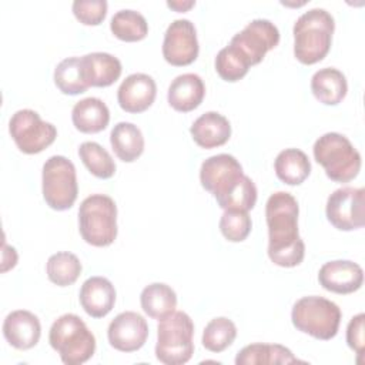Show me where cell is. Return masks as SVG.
<instances>
[{"label": "cell", "instance_id": "cell-1", "mask_svg": "<svg viewBox=\"0 0 365 365\" xmlns=\"http://www.w3.org/2000/svg\"><path fill=\"white\" fill-rule=\"evenodd\" d=\"M298 202L289 192L277 191L267 200L268 257L278 267H297L304 259L305 244L298 232Z\"/></svg>", "mask_w": 365, "mask_h": 365}, {"label": "cell", "instance_id": "cell-2", "mask_svg": "<svg viewBox=\"0 0 365 365\" xmlns=\"http://www.w3.org/2000/svg\"><path fill=\"white\" fill-rule=\"evenodd\" d=\"M335 21L325 9H311L302 13L292 29L294 56L302 64H315L329 51Z\"/></svg>", "mask_w": 365, "mask_h": 365}, {"label": "cell", "instance_id": "cell-3", "mask_svg": "<svg viewBox=\"0 0 365 365\" xmlns=\"http://www.w3.org/2000/svg\"><path fill=\"white\" fill-rule=\"evenodd\" d=\"M48 342L66 365L84 364L96 351L93 332L76 314H64L53 322Z\"/></svg>", "mask_w": 365, "mask_h": 365}, {"label": "cell", "instance_id": "cell-4", "mask_svg": "<svg viewBox=\"0 0 365 365\" xmlns=\"http://www.w3.org/2000/svg\"><path fill=\"white\" fill-rule=\"evenodd\" d=\"M314 158L335 182L354 180L361 170V154L352 143L339 133H325L314 144Z\"/></svg>", "mask_w": 365, "mask_h": 365}, {"label": "cell", "instance_id": "cell-5", "mask_svg": "<svg viewBox=\"0 0 365 365\" xmlns=\"http://www.w3.org/2000/svg\"><path fill=\"white\" fill-rule=\"evenodd\" d=\"M78 230L83 240L94 247H107L117 237V205L106 194H93L78 208Z\"/></svg>", "mask_w": 365, "mask_h": 365}, {"label": "cell", "instance_id": "cell-6", "mask_svg": "<svg viewBox=\"0 0 365 365\" xmlns=\"http://www.w3.org/2000/svg\"><path fill=\"white\" fill-rule=\"evenodd\" d=\"M194 324L188 314L174 311L157 328L155 356L165 365H182L194 354Z\"/></svg>", "mask_w": 365, "mask_h": 365}, {"label": "cell", "instance_id": "cell-7", "mask_svg": "<svg viewBox=\"0 0 365 365\" xmlns=\"http://www.w3.org/2000/svg\"><path fill=\"white\" fill-rule=\"evenodd\" d=\"M341 317L335 302L317 295L299 298L291 311L292 324L298 331L322 341H329L338 334Z\"/></svg>", "mask_w": 365, "mask_h": 365}, {"label": "cell", "instance_id": "cell-8", "mask_svg": "<svg viewBox=\"0 0 365 365\" xmlns=\"http://www.w3.org/2000/svg\"><path fill=\"white\" fill-rule=\"evenodd\" d=\"M41 185L44 201L50 208L57 211L71 208L78 194L74 164L64 155H51L43 165Z\"/></svg>", "mask_w": 365, "mask_h": 365}, {"label": "cell", "instance_id": "cell-9", "mask_svg": "<svg viewBox=\"0 0 365 365\" xmlns=\"http://www.w3.org/2000/svg\"><path fill=\"white\" fill-rule=\"evenodd\" d=\"M9 131L17 148L24 154H37L51 145L57 137V128L43 121L37 111L23 108L16 111L9 123Z\"/></svg>", "mask_w": 365, "mask_h": 365}, {"label": "cell", "instance_id": "cell-10", "mask_svg": "<svg viewBox=\"0 0 365 365\" xmlns=\"http://www.w3.org/2000/svg\"><path fill=\"white\" fill-rule=\"evenodd\" d=\"M327 218L341 231H352L365 224V190L342 187L327 200Z\"/></svg>", "mask_w": 365, "mask_h": 365}, {"label": "cell", "instance_id": "cell-11", "mask_svg": "<svg viewBox=\"0 0 365 365\" xmlns=\"http://www.w3.org/2000/svg\"><path fill=\"white\" fill-rule=\"evenodd\" d=\"M245 174L240 161L231 154H217L207 158L200 168V181L217 202L225 198Z\"/></svg>", "mask_w": 365, "mask_h": 365}, {"label": "cell", "instance_id": "cell-12", "mask_svg": "<svg viewBox=\"0 0 365 365\" xmlns=\"http://www.w3.org/2000/svg\"><path fill=\"white\" fill-rule=\"evenodd\" d=\"M279 43V31L274 23L267 19H255L250 21L240 33H237L230 44L241 51L250 66L262 61L265 54Z\"/></svg>", "mask_w": 365, "mask_h": 365}, {"label": "cell", "instance_id": "cell-13", "mask_svg": "<svg viewBox=\"0 0 365 365\" xmlns=\"http://www.w3.org/2000/svg\"><path fill=\"white\" fill-rule=\"evenodd\" d=\"M197 30L188 19L174 20L165 30L163 56L171 66H188L198 56Z\"/></svg>", "mask_w": 365, "mask_h": 365}, {"label": "cell", "instance_id": "cell-14", "mask_svg": "<svg viewBox=\"0 0 365 365\" xmlns=\"http://www.w3.org/2000/svg\"><path fill=\"white\" fill-rule=\"evenodd\" d=\"M107 336L110 345L121 352L138 351L147 341V321L137 312L125 311L118 314L108 325Z\"/></svg>", "mask_w": 365, "mask_h": 365}, {"label": "cell", "instance_id": "cell-15", "mask_svg": "<svg viewBox=\"0 0 365 365\" xmlns=\"http://www.w3.org/2000/svg\"><path fill=\"white\" fill-rule=\"evenodd\" d=\"M318 281L324 289L335 294H351L361 288L364 271L361 265L349 259L325 262L318 272Z\"/></svg>", "mask_w": 365, "mask_h": 365}, {"label": "cell", "instance_id": "cell-16", "mask_svg": "<svg viewBox=\"0 0 365 365\" xmlns=\"http://www.w3.org/2000/svg\"><path fill=\"white\" fill-rule=\"evenodd\" d=\"M157 86L151 76L134 73L125 77L117 90V101L127 113H143L154 103Z\"/></svg>", "mask_w": 365, "mask_h": 365}, {"label": "cell", "instance_id": "cell-17", "mask_svg": "<svg viewBox=\"0 0 365 365\" xmlns=\"http://www.w3.org/2000/svg\"><path fill=\"white\" fill-rule=\"evenodd\" d=\"M3 335L16 349H30L37 345L40 339L41 325L33 312L17 309L4 318Z\"/></svg>", "mask_w": 365, "mask_h": 365}, {"label": "cell", "instance_id": "cell-18", "mask_svg": "<svg viewBox=\"0 0 365 365\" xmlns=\"http://www.w3.org/2000/svg\"><path fill=\"white\" fill-rule=\"evenodd\" d=\"M80 304L93 318L106 317L115 304V289L110 279L104 277H90L80 289Z\"/></svg>", "mask_w": 365, "mask_h": 365}, {"label": "cell", "instance_id": "cell-19", "mask_svg": "<svg viewBox=\"0 0 365 365\" xmlns=\"http://www.w3.org/2000/svg\"><path fill=\"white\" fill-rule=\"evenodd\" d=\"M83 77L90 87H108L121 76V61L110 53L96 51L80 57Z\"/></svg>", "mask_w": 365, "mask_h": 365}, {"label": "cell", "instance_id": "cell-20", "mask_svg": "<svg viewBox=\"0 0 365 365\" xmlns=\"http://www.w3.org/2000/svg\"><path fill=\"white\" fill-rule=\"evenodd\" d=\"M205 86L202 78L194 73H185L177 76L167 93L168 104L181 113L195 110L204 100Z\"/></svg>", "mask_w": 365, "mask_h": 365}, {"label": "cell", "instance_id": "cell-21", "mask_svg": "<svg viewBox=\"0 0 365 365\" xmlns=\"http://www.w3.org/2000/svg\"><path fill=\"white\" fill-rule=\"evenodd\" d=\"M192 140L202 148L224 145L231 137V124L227 117L217 111L201 114L191 125Z\"/></svg>", "mask_w": 365, "mask_h": 365}, {"label": "cell", "instance_id": "cell-22", "mask_svg": "<svg viewBox=\"0 0 365 365\" xmlns=\"http://www.w3.org/2000/svg\"><path fill=\"white\" fill-rule=\"evenodd\" d=\"M71 120L80 133L94 134L103 131L108 125L110 111L103 100L87 97L74 104Z\"/></svg>", "mask_w": 365, "mask_h": 365}, {"label": "cell", "instance_id": "cell-23", "mask_svg": "<svg viewBox=\"0 0 365 365\" xmlns=\"http://www.w3.org/2000/svg\"><path fill=\"white\" fill-rule=\"evenodd\" d=\"M311 91L319 103L325 106H336L346 96L348 83L342 71L334 67H325L314 73L311 78Z\"/></svg>", "mask_w": 365, "mask_h": 365}, {"label": "cell", "instance_id": "cell-24", "mask_svg": "<svg viewBox=\"0 0 365 365\" xmlns=\"http://www.w3.org/2000/svg\"><path fill=\"white\" fill-rule=\"evenodd\" d=\"M110 144L115 155L124 163L135 161L144 151L141 130L128 121L117 123L110 133Z\"/></svg>", "mask_w": 365, "mask_h": 365}, {"label": "cell", "instance_id": "cell-25", "mask_svg": "<svg viewBox=\"0 0 365 365\" xmlns=\"http://www.w3.org/2000/svg\"><path fill=\"white\" fill-rule=\"evenodd\" d=\"M143 311L154 319H164L175 311L177 295L171 287L163 282L147 285L140 295Z\"/></svg>", "mask_w": 365, "mask_h": 365}, {"label": "cell", "instance_id": "cell-26", "mask_svg": "<svg viewBox=\"0 0 365 365\" xmlns=\"http://www.w3.org/2000/svg\"><path fill=\"white\" fill-rule=\"evenodd\" d=\"M277 177L288 185H299L311 173L308 155L298 148L282 150L274 163Z\"/></svg>", "mask_w": 365, "mask_h": 365}, {"label": "cell", "instance_id": "cell-27", "mask_svg": "<svg viewBox=\"0 0 365 365\" xmlns=\"http://www.w3.org/2000/svg\"><path fill=\"white\" fill-rule=\"evenodd\" d=\"M292 362H298V359L288 348L279 344H251L244 346L235 358L237 365H268Z\"/></svg>", "mask_w": 365, "mask_h": 365}, {"label": "cell", "instance_id": "cell-28", "mask_svg": "<svg viewBox=\"0 0 365 365\" xmlns=\"http://www.w3.org/2000/svg\"><path fill=\"white\" fill-rule=\"evenodd\" d=\"M111 33L123 41H140L148 34V23L145 17L135 10H120L110 21Z\"/></svg>", "mask_w": 365, "mask_h": 365}, {"label": "cell", "instance_id": "cell-29", "mask_svg": "<svg viewBox=\"0 0 365 365\" xmlns=\"http://www.w3.org/2000/svg\"><path fill=\"white\" fill-rule=\"evenodd\" d=\"M81 262L73 252L60 251L47 259L46 271L48 279L58 287H68L77 281L81 274Z\"/></svg>", "mask_w": 365, "mask_h": 365}, {"label": "cell", "instance_id": "cell-30", "mask_svg": "<svg viewBox=\"0 0 365 365\" xmlns=\"http://www.w3.org/2000/svg\"><path fill=\"white\" fill-rule=\"evenodd\" d=\"M78 155L87 170L97 178H111L115 173V163L110 153L96 141H86L78 148Z\"/></svg>", "mask_w": 365, "mask_h": 365}, {"label": "cell", "instance_id": "cell-31", "mask_svg": "<svg viewBox=\"0 0 365 365\" xmlns=\"http://www.w3.org/2000/svg\"><path fill=\"white\" fill-rule=\"evenodd\" d=\"M54 84L68 96L84 93L90 86L86 83L80 66V57H67L54 68Z\"/></svg>", "mask_w": 365, "mask_h": 365}, {"label": "cell", "instance_id": "cell-32", "mask_svg": "<svg viewBox=\"0 0 365 365\" xmlns=\"http://www.w3.org/2000/svg\"><path fill=\"white\" fill-rule=\"evenodd\" d=\"M235 336V324L225 317H218L205 325L202 332V345L211 352H222L234 342Z\"/></svg>", "mask_w": 365, "mask_h": 365}, {"label": "cell", "instance_id": "cell-33", "mask_svg": "<svg viewBox=\"0 0 365 365\" xmlns=\"http://www.w3.org/2000/svg\"><path fill=\"white\" fill-rule=\"evenodd\" d=\"M250 68V63L238 48L228 44L221 48L215 57V71L218 76L230 83L241 80Z\"/></svg>", "mask_w": 365, "mask_h": 365}, {"label": "cell", "instance_id": "cell-34", "mask_svg": "<svg viewBox=\"0 0 365 365\" xmlns=\"http://www.w3.org/2000/svg\"><path fill=\"white\" fill-rule=\"evenodd\" d=\"M252 221L248 211L241 210H224L220 220L221 234L231 242L244 241L251 232Z\"/></svg>", "mask_w": 365, "mask_h": 365}, {"label": "cell", "instance_id": "cell-35", "mask_svg": "<svg viewBox=\"0 0 365 365\" xmlns=\"http://www.w3.org/2000/svg\"><path fill=\"white\" fill-rule=\"evenodd\" d=\"M255 202H257V187L248 175H244L242 180L238 182V185L224 200H221L218 205L222 210L250 211L254 208Z\"/></svg>", "mask_w": 365, "mask_h": 365}, {"label": "cell", "instance_id": "cell-36", "mask_svg": "<svg viewBox=\"0 0 365 365\" xmlns=\"http://www.w3.org/2000/svg\"><path fill=\"white\" fill-rule=\"evenodd\" d=\"M106 0H76L73 3V13L76 19L86 26H97L107 16Z\"/></svg>", "mask_w": 365, "mask_h": 365}, {"label": "cell", "instance_id": "cell-37", "mask_svg": "<svg viewBox=\"0 0 365 365\" xmlns=\"http://www.w3.org/2000/svg\"><path fill=\"white\" fill-rule=\"evenodd\" d=\"M364 321H365V315L361 312L352 317L346 327L348 346L354 349L358 354V356H361L364 351Z\"/></svg>", "mask_w": 365, "mask_h": 365}, {"label": "cell", "instance_id": "cell-38", "mask_svg": "<svg viewBox=\"0 0 365 365\" xmlns=\"http://www.w3.org/2000/svg\"><path fill=\"white\" fill-rule=\"evenodd\" d=\"M195 4L194 0H175V1H167V6L175 11H187Z\"/></svg>", "mask_w": 365, "mask_h": 365}]
</instances>
